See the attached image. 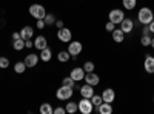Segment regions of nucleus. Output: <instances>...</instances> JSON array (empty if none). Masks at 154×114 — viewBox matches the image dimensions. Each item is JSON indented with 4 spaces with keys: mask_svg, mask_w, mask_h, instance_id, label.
<instances>
[{
    "mask_svg": "<svg viewBox=\"0 0 154 114\" xmlns=\"http://www.w3.org/2000/svg\"><path fill=\"white\" fill-rule=\"evenodd\" d=\"M137 20L142 23V25H149V23L154 20V12H152V9L148 8V6L140 8L139 12H137Z\"/></svg>",
    "mask_w": 154,
    "mask_h": 114,
    "instance_id": "obj_1",
    "label": "nucleus"
},
{
    "mask_svg": "<svg viewBox=\"0 0 154 114\" xmlns=\"http://www.w3.org/2000/svg\"><path fill=\"white\" fill-rule=\"evenodd\" d=\"M28 12H29V16L34 17L35 20H38V19H45V16H46V9H45V6H43V5H38V3H32V5L29 6Z\"/></svg>",
    "mask_w": 154,
    "mask_h": 114,
    "instance_id": "obj_2",
    "label": "nucleus"
},
{
    "mask_svg": "<svg viewBox=\"0 0 154 114\" xmlns=\"http://www.w3.org/2000/svg\"><path fill=\"white\" fill-rule=\"evenodd\" d=\"M74 94V88L71 86H66V85H62L59 90L56 91V97L59 100H69Z\"/></svg>",
    "mask_w": 154,
    "mask_h": 114,
    "instance_id": "obj_3",
    "label": "nucleus"
},
{
    "mask_svg": "<svg viewBox=\"0 0 154 114\" xmlns=\"http://www.w3.org/2000/svg\"><path fill=\"white\" fill-rule=\"evenodd\" d=\"M83 51V45H82V42H79V40H71L69 43H68V53L71 54V57L72 59H77V56H80V53Z\"/></svg>",
    "mask_w": 154,
    "mask_h": 114,
    "instance_id": "obj_4",
    "label": "nucleus"
},
{
    "mask_svg": "<svg viewBox=\"0 0 154 114\" xmlns=\"http://www.w3.org/2000/svg\"><path fill=\"white\" fill-rule=\"evenodd\" d=\"M77 105H79V112H82V114H91L94 111V105L91 103V99L82 97V100L77 102Z\"/></svg>",
    "mask_w": 154,
    "mask_h": 114,
    "instance_id": "obj_5",
    "label": "nucleus"
},
{
    "mask_svg": "<svg viewBox=\"0 0 154 114\" xmlns=\"http://www.w3.org/2000/svg\"><path fill=\"white\" fill-rule=\"evenodd\" d=\"M108 19H109V22H112V23H116V25H120V22L125 19V12H123V9L114 8V9L109 11Z\"/></svg>",
    "mask_w": 154,
    "mask_h": 114,
    "instance_id": "obj_6",
    "label": "nucleus"
},
{
    "mask_svg": "<svg viewBox=\"0 0 154 114\" xmlns=\"http://www.w3.org/2000/svg\"><path fill=\"white\" fill-rule=\"evenodd\" d=\"M57 39H59L62 43H69V42L72 40V32H71V29H68L66 26L57 29Z\"/></svg>",
    "mask_w": 154,
    "mask_h": 114,
    "instance_id": "obj_7",
    "label": "nucleus"
},
{
    "mask_svg": "<svg viewBox=\"0 0 154 114\" xmlns=\"http://www.w3.org/2000/svg\"><path fill=\"white\" fill-rule=\"evenodd\" d=\"M85 69H83V66L82 68H79V66H75V68H72L71 69V72H69V77L77 83V82H80V80H83L85 79Z\"/></svg>",
    "mask_w": 154,
    "mask_h": 114,
    "instance_id": "obj_8",
    "label": "nucleus"
},
{
    "mask_svg": "<svg viewBox=\"0 0 154 114\" xmlns=\"http://www.w3.org/2000/svg\"><path fill=\"white\" fill-rule=\"evenodd\" d=\"M38 60H40V57H38V54H34V53H29V54H26V57H25V65H26V68H34L37 63H38Z\"/></svg>",
    "mask_w": 154,
    "mask_h": 114,
    "instance_id": "obj_9",
    "label": "nucleus"
},
{
    "mask_svg": "<svg viewBox=\"0 0 154 114\" xmlns=\"http://www.w3.org/2000/svg\"><path fill=\"white\" fill-rule=\"evenodd\" d=\"M120 29H122L125 34H130V32L134 29V22H133L131 19L125 17V19L120 22Z\"/></svg>",
    "mask_w": 154,
    "mask_h": 114,
    "instance_id": "obj_10",
    "label": "nucleus"
},
{
    "mask_svg": "<svg viewBox=\"0 0 154 114\" xmlns=\"http://www.w3.org/2000/svg\"><path fill=\"white\" fill-rule=\"evenodd\" d=\"M94 94H96V93H94V86H93V85L85 83L83 86H80V96H82V97H85V99H91Z\"/></svg>",
    "mask_w": 154,
    "mask_h": 114,
    "instance_id": "obj_11",
    "label": "nucleus"
},
{
    "mask_svg": "<svg viewBox=\"0 0 154 114\" xmlns=\"http://www.w3.org/2000/svg\"><path fill=\"white\" fill-rule=\"evenodd\" d=\"M85 83H88V85H93V86H96V85H99V82H100V77L93 71V72H86L85 74Z\"/></svg>",
    "mask_w": 154,
    "mask_h": 114,
    "instance_id": "obj_12",
    "label": "nucleus"
},
{
    "mask_svg": "<svg viewBox=\"0 0 154 114\" xmlns=\"http://www.w3.org/2000/svg\"><path fill=\"white\" fill-rule=\"evenodd\" d=\"M102 100L103 102H108V103H112L116 100V91L112 88H106V90L102 93Z\"/></svg>",
    "mask_w": 154,
    "mask_h": 114,
    "instance_id": "obj_13",
    "label": "nucleus"
},
{
    "mask_svg": "<svg viewBox=\"0 0 154 114\" xmlns=\"http://www.w3.org/2000/svg\"><path fill=\"white\" fill-rule=\"evenodd\" d=\"M143 68L148 74H154V56H146L143 60Z\"/></svg>",
    "mask_w": 154,
    "mask_h": 114,
    "instance_id": "obj_14",
    "label": "nucleus"
},
{
    "mask_svg": "<svg viewBox=\"0 0 154 114\" xmlns=\"http://www.w3.org/2000/svg\"><path fill=\"white\" fill-rule=\"evenodd\" d=\"M48 46V40H46V37L45 35H37L35 39H34V48L38 49V51H42L43 48Z\"/></svg>",
    "mask_w": 154,
    "mask_h": 114,
    "instance_id": "obj_15",
    "label": "nucleus"
},
{
    "mask_svg": "<svg viewBox=\"0 0 154 114\" xmlns=\"http://www.w3.org/2000/svg\"><path fill=\"white\" fill-rule=\"evenodd\" d=\"M112 105L108 103V102H102L99 106H97V112L99 114H112Z\"/></svg>",
    "mask_w": 154,
    "mask_h": 114,
    "instance_id": "obj_16",
    "label": "nucleus"
},
{
    "mask_svg": "<svg viewBox=\"0 0 154 114\" xmlns=\"http://www.w3.org/2000/svg\"><path fill=\"white\" fill-rule=\"evenodd\" d=\"M32 35H34V29L29 26H23L22 29H20V37L23 40H28V39H32Z\"/></svg>",
    "mask_w": 154,
    "mask_h": 114,
    "instance_id": "obj_17",
    "label": "nucleus"
},
{
    "mask_svg": "<svg viewBox=\"0 0 154 114\" xmlns=\"http://www.w3.org/2000/svg\"><path fill=\"white\" fill-rule=\"evenodd\" d=\"M40 60L42 62H45V63H48L51 59H53V51H51V48L49 46H46V48H43L42 51H40Z\"/></svg>",
    "mask_w": 154,
    "mask_h": 114,
    "instance_id": "obj_18",
    "label": "nucleus"
},
{
    "mask_svg": "<svg viewBox=\"0 0 154 114\" xmlns=\"http://www.w3.org/2000/svg\"><path fill=\"white\" fill-rule=\"evenodd\" d=\"M111 35H112V42H116V43H122L125 40V32L120 28L119 29H114L111 32Z\"/></svg>",
    "mask_w": 154,
    "mask_h": 114,
    "instance_id": "obj_19",
    "label": "nucleus"
},
{
    "mask_svg": "<svg viewBox=\"0 0 154 114\" xmlns=\"http://www.w3.org/2000/svg\"><path fill=\"white\" fill-rule=\"evenodd\" d=\"M57 60L62 62V63L69 62V60H71V54L68 53V49H66V51H60V53L57 54Z\"/></svg>",
    "mask_w": 154,
    "mask_h": 114,
    "instance_id": "obj_20",
    "label": "nucleus"
},
{
    "mask_svg": "<svg viewBox=\"0 0 154 114\" xmlns=\"http://www.w3.org/2000/svg\"><path fill=\"white\" fill-rule=\"evenodd\" d=\"M53 112H54V108L51 103L45 102V103L40 105V114H53Z\"/></svg>",
    "mask_w": 154,
    "mask_h": 114,
    "instance_id": "obj_21",
    "label": "nucleus"
},
{
    "mask_svg": "<svg viewBox=\"0 0 154 114\" xmlns=\"http://www.w3.org/2000/svg\"><path fill=\"white\" fill-rule=\"evenodd\" d=\"M65 109H66L68 114H74V112L79 111V105H77V102H68L66 106H65Z\"/></svg>",
    "mask_w": 154,
    "mask_h": 114,
    "instance_id": "obj_22",
    "label": "nucleus"
},
{
    "mask_svg": "<svg viewBox=\"0 0 154 114\" xmlns=\"http://www.w3.org/2000/svg\"><path fill=\"white\" fill-rule=\"evenodd\" d=\"M122 5H123L125 9L133 11L136 8V5H137V0H122Z\"/></svg>",
    "mask_w": 154,
    "mask_h": 114,
    "instance_id": "obj_23",
    "label": "nucleus"
},
{
    "mask_svg": "<svg viewBox=\"0 0 154 114\" xmlns=\"http://www.w3.org/2000/svg\"><path fill=\"white\" fill-rule=\"evenodd\" d=\"M25 71H26V65H25V62H16L14 72H16V74H23Z\"/></svg>",
    "mask_w": 154,
    "mask_h": 114,
    "instance_id": "obj_24",
    "label": "nucleus"
},
{
    "mask_svg": "<svg viewBox=\"0 0 154 114\" xmlns=\"http://www.w3.org/2000/svg\"><path fill=\"white\" fill-rule=\"evenodd\" d=\"M12 48L16 49V51H22V49H25V40L22 39H17V40H14L12 42Z\"/></svg>",
    "mask_w": 154,
    "mask_h": 114,
    "instance_id": "obj_25",
    "label": "nucleus"
},
{
    "mask_svg": "<svg viewBox=\"0 0 154 114\" xmlns=\"http://www.w3.org/2000/svg\"><path fill=\"white\" fill-rule=\"evenodd\" d=\"M140 43H142V46H151V34H142Z\"/></svg>",
    "mask_w": 154,
    "mask_h": 114,
    "instance_id": "obj_26",
    "label": "nucleus"
},
{
    "mask_svg": "<svg viewBox=\"0 0 154 114\" xmlns=\"http://www.w3.org/2000/svg\"><path fill=\"white\" fill-rule=\"evenodd\" d=\"M43 20H45V23H46V26H51V25L56 23V16H54V14H46Z\"/></svg>",
    "mask_w": 154,
    "mask_h": 114,
    "instance_id": "obj_27",
    "label": "nucleus"
},
{
    "mask_svg": "<svg viewBox=\"0 0 154 114\" xmlns=\"http://www.w3.org/2000/svg\"><path fill=\"white\" fill-rule=\"evenodd\" d=\"M62 85H66V86H71V88H75V82L69 77V75H68V77H63L62 79Z\"/></svg>",
    "mask_w": 154,
    "mask_h": 114,
    "instance_id": "obj_28",
    "label": "nucleus"
},
{
    "mask_svg": "<svg viewBox=\"0 0 154 114\" xmlns=\"http://www.w3.org/2000/svg\"><path fill=\"white\" fill-rule=\"evenodd\" d=\"M102 102H103V100H102V96H99V94H94V96L91 97V103H93L96 108H97Z\"/></svg>",
    "mask_w": 154,
    "mask_h": 114,
    "instance_id": "obj_29",
    "label": "nucleus"
},
{
    "mask_svg": "<svg viewBox=\"0 0 154 114\" xmlns=\"http://www.w3.org/2000/svg\"><path fill=\"white\" fill-rule=\"evenodd\" d=\"M9 66V59L8 57H3V56H0V68L2 69H6Z\"/></svg>",
    "mask_w": 154,
    "mask_h": 114,
    "instance_id": "obj_30",
    "label": "nucleus"
},
{
    "mask_svg": "<svg viewBox=\"0 0 154 114\" xmlns=\"http://www.w3.org/2000/svg\"><path fill=\"white\" fill-rule=\"evenodd\" d=\"M94 68H96V65H94L93 62H85V65H83L85 72H93V71H94Z\"/></svg>",
    "mask_w": 154,
    "mask_h": 114,
    "instance_id": "obj_31",
    "label": "nucleus"
},
{
    "mask_svg": "<svg viewBox=\"0 0 154 114\" xmlns=\"http://www.w3.org/2000/svg\"><path fill=\"white\" fill-rule=\"evenodd\" d=\"M105 29H106V31H109V32H112V31L116 29V23H112V22H109V20H108V23L105 25Z\"/></svg>",
    "mask_w": 154,
    "mask_h": 114,
    "instance_id": "obj_32",
    "label": "nucleus"
},
{
    "mask_svg": "<svg viewBox=\"0 0 154 114\" xmlns=\"http://www.w3.org/2000/svg\"><path fill=\"white\" fill-rule=\"evenodd\" d=\"M35 26H37L38 29H43V28L46 26V23H45V20H43V19H38V20L35 22Z\"/></svg>",
    "mask_w": 154,
    "mask_h": 114,
    "instance_id": "obj_33",
    "label": "nucleus"
},
{
    "mask_svg": "<svg viewBox=\"0 0 154 114\" xmlns=\"http://www.w3.org/2000/svg\"><path fill=\"white\" fill-rule=\"evenodd\" d=\"M65 112H66V109H65V108L57 106V108H54V112H53V114H65Z\"/></svg>",
    "mask_w": 154,
    "mask_h": 114,
    "instance_id": "obj_34",
    "label": "nucleus"
},
{
    "mask_svg": "<svg viewBox=\"0 0 154 114\" xmlns=\"http://www.w3.org/2000/svg\"><path fill=\"white\" fill-rule=\"evenodd\" d=\"M34 46V40L28 39V40H25V48H32Z\"/></svg>",
    "mask_w": 154,
    "mask_h": 114,
    "instance_id": "obj_35",
    "label": "nucleus"
},
{
    "mask_svg": "<svg viewBox=\"0 0 154 114\" xmlns=\"http://www.w3.org/2000/svg\"><path fill=\"white\" fill-rule=\"evenodd\" d=\"M54 25H56V28H57V29H60V28L65 26V23H63L62 20H56V23H54Z\"/></svg>",
    "mask_w": 154,
    "mask_h": 114,
    "instance_id": "obj_36",
    "label": "nucleus"
},
{
    "mask_svg": "<svg viewBox=\"0 0 154 114\" xmlns=\"http://www.w3.org/2000/svg\"><path fill=\"white\" fill-rule=\"evenodd\" d=\"M142 34H151V31H149V26H148V25H143V28H142Z\"/></svg>",
    "mask_w": 154,
    "mask_h": 114,
    "instance_id": "obj_37",
    "label": "nucleus"
},
{
    "mask_svg": "<svg viewBox=\"0 0 154 114\" xmlns=\"http://www.w3.org/2000/svg\"><path fill=\"white\" fill-rule=\"evenodd\" d=\"M11 37H12V40L20 39V31H19V32H12V35H11Z\"/></svg>",
    "mask_w": 154,
    "mask_h": 114,
    "instance_id": "obj_38",
    "label": "nucleus"
},
{
    "mask_svg": "<svg viewBox=\"0 0 154 114\" xmlns=\"http://www.w3.org/2000/svg\"><path fill=\"white\" fill-rule=\"evenodd\" d=\"M148 26H149V31H151V34H154V20L148 25Z\"/></svg>",
    "mask_w": 154,
    "mask_h": 114,
    "instance_id": "obj_39",
    "label": "nucleus"
},
{
    "mask_svg": "<svg viewBox=\"0 0 154 114\" xmlns=\"http://www.w3.org/2000/svg\"><path fill=\"white\" fill-rule=\"evenodd\" d=\"M151 48H154V35L151 37Z\"/></svg>",
    "mask_w": 154,
    "mask_h": 114,
    "instance_id": "obj_40",
    "label": "nucleus"
},
{
    "mask_svg": "<svg viewBox=\"0 0 154 114\" xmlns=\"http://www.w3.org/2000/svg\"><path fill=\"white\" fill-rule=\"evenodd\" d=\"M152 103H154V99H152Z\"/></svg>",
    "mask_w": 154,
    "mask_h": 114,
    "instance_id": "obj_41",
    "label": "nucleus"
}]
</instances>
